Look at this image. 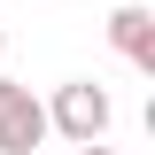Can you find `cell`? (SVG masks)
Instances as JSON below:
<instances>
[{
  "label": "cell",
  "instance_id": "obj_2",
  "mask_svg": "<svg viewBox=\"0 0 155 155\" xmlns=\"http://www.w3.org/2000/svg\"><path fill=\"white\" fill-rule=\"evenodd\" d=\"M47 140V101L16 78H0V155H31Z\"/></svg>",
  "mask_w": 155,
  "mask_h": 155
},
{
  "label": "cell",
  "instance_id": "obj_4",
  "mask_svg": "<svg viewBox=\"0 0 155 155\" xmlns=\"http://www.w3.org/2000/svg\"><path fill=\"white\" fill-rule=\"evenodd\" d=\"M70 155H116V147H101V140H78V147H70Z\"/></svg>",
  "mask_w": 155,
  "mask_h": 155
},
{
  "label": "cell",
  "instance_id": "obj_1",
  "mask_svg": "<svg viewBox=\"0 0 155 155\" xmlns=\"http://www.w3.org/2000/svg\"><path fill=\"white\" fill-rule=\"evenodd\" d=\"M109 93H101V85H93V78H70V85H54V101H47V132H62V140H70V147H78V140H101V132H109Z\"/></svg>",
  "mask_w": 155,
  "mask_h": 155
},
{
  "label": "cell",
  "instance_id": "obj_5",
  "mask_svg": "<svg viewBox=\"0 0 155 155\" xmlns=\"http://www.w3.org/2000/svg\"><path fill=\"white\" fill-rule=\"evenodd\" d=\"M0 54H8V39H0Z\"/></svg>",
  "mask_w": 155,
  "mask_h": 155
},
{
  "label": "cell",
  "instance_id": "obj_3",
  "mask_svg": "<svg viewBox=\"0 0 155 155\" xmlns=\"http://www.w3.org/2000/svg\"><path fill=\"white\" fill-rule=\"evenodd\" d=\"M109 47L124 62H140V70H155V16H147V0H124L109 16Z\"/></svg>",
  "mask_w": 155,
  "mask_h": 155
}]
</instances>
